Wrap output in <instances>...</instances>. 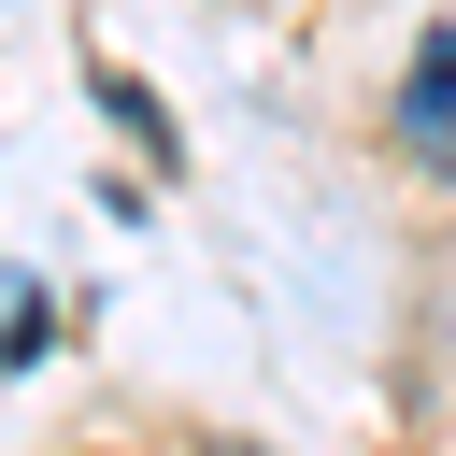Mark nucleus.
Listing matches in <instances>:
<instances>
[{"instance_id": "nucleus-1", "label": "nucleus", "mask_w": 456, "mask_h": 456, "mask_svg": "<svg viewBox=\"0 0 456 456\" xmlns=\"http://www.w3.org/2000/svg\"><path fill=\"white\" fill-rule=\"evenodd\" d=\"M413 128H428V142L456 128V28H442V43H428V71H413Z\"/></svg>"}]
</instances>
